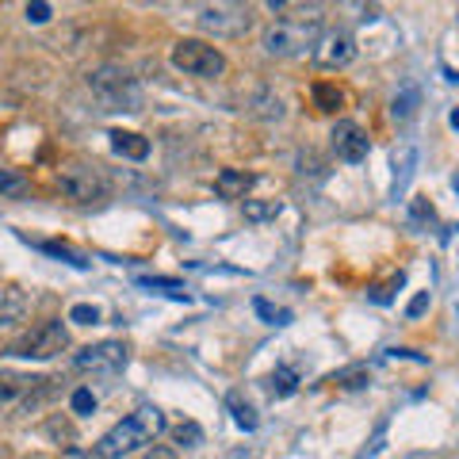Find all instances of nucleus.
I'll return each mask as SVG.
<instances>
[{"label": "nucleus", "mask_w": 459, "mask_h": 459, "mask_svg": "<svg viewBox=\"0 0 459 459\" xmlns=\"http://www.w3.org/2000/svg\"><path fill=\"white\" fill-rule=\"evenodd\" d=\"M322 12L318 8H303V12H291V16L276 20L264 31L261 47L272 54V57H303L307 50L314 54V47H318L322 39Z\"/></svg>", "instance_id": "obj_1"}, {"label": "nucleus", "mask_w": 459, "mask_h": 459, "mask_svg": "<svg viewBox=\"0 0 459 459\" xmlns=\"http://www.w3.org/2000/svg\"><path fill=\"white\" fill-rule=\"evenodd\" d=\"M161 429H165V413L157 406H142V410L131 413V418H123L115 429H108V433L96 440L92 452L100 459H123V455H131L138 448H146V444H153Z\"/></svg>", "instance_id": "obj_2"}, {"label": "nucleus", "mask_w": 459, "mask_h": 459, "mask_svg": "<svg viewBox=\"0 0 459 459\" xmlns=\"http://www.w3.org/2000/svg\"><path fill=\"white\" fill-rule=\"evenodd\" d=\"M89 89L92 96L104 104V111H138L142 104V92H138V81L126 74L123 65H100L89 74Z\"/></svg>", "instance_id": "obj_3"}, {"label": "nucleus", "mask_w": 459, "mask_h": 459, "mask_svg": "<svg viewBox=\"0 0 459 459\" xmlns=\"http://www.w3.org/2000/svg\"><path fill=\"white\" fill-rule=\"evenodd\" d=\"M57 192H62L69 204L77 207H96L104 204L111 195V180L104 177V169L100 165H84V161H74L57 172Z\"/></svg>", "instance_id": "obj_4"}, {"label": "nucleus", "mask_w": 459, "mask_h": 459, "mask_svg": "<svg viewBox=\"0 0 459 459\" xmlns=\"http://www.w3.org/2000/svg\"><path fill=\"white\" fill-rule=\"evenodd\" d=\"M65 349H69V333H65L62 318H47V322L27 329V333L12 344L8 352L20 356V360H50V356L65 352Z\"/></svg>", "instance_id": "obj_5"}, {"label": "nucleus", "mask_w": 459, "mask_h": 459, "mask_svg": "<svg viewBox=\"0 0 459 459\" xmlns=\"http://www.w3.org/2000/svg\"><path fill=\"white\" fill-rule=\"evenodd\" d=\"M172 65L188 77H222L226 74V57L219 47L211 42H199V39H180L172 47Z\"/></svg>", "instance_id": "obj_6"}, {"label": "nucleus", "mask_w": 459, "mask_h": 459, "mask_svg": "<svg viewBox=\"0 0 459 459\" xmlns=\"http://www.w3.org/2000/svg\"><path fill=\"white\" fill-rule=\"evenodd\" d=\"M74 368L77 371H92V376H115V371L126 368V349L119 341H100V344H89L74 356Z\"/></svg>", "instance_id": "obj_7"}, {"label": "nucleus", "mask_w": 459, "mask_h": 459, "mask_svg": "<svg viewBox=\"0 0 459 459\" xmlns=\"http://www.w3.org/2000/svg\"><path fill=\"white\" fill-rule=\"evenodd\" d=\"M352 57H356V39H352V31H344V27L325 31L318 39V47H314V65L318 69H344Z\"/></svg>", "instance_id": "obj_8"}, {"label": "nucleus", "mask_w": 459, "mask_h": 459, "mask_svg": "<svg viewBox=\"0 0 459 459\" xmlns=\"http://www.w3.org/2000/svg\"><path fill=\"white\" fill-rule=\"evenodd\" d=\"M329 138H333V153L341 157V161H349V165H360L368 157V150H371V142L360 131V123H352V119H341Z\"/></svg>", "instance_id": "obj_9"}, {"label": "nucleus", "mask_w": 459, "mask_h": 459, "mask_svg": "<svg viewBox=\"0 0 459 459\" xmlns=\"http://www.w3.org/2000/svg\"><path fill=\"white\" fill-rule=\"evenodd\" d=\"M42 383H47V379H39V376H23V371H8V368H0V406H12V402H20V398H31Z\"/></svg>", "instance_id": "obj_10"}, {"label": "nucleus", "mask_w": 459, "mask_h": 459, "mask_svg": "<svg viewBox=\"0 0 459 459\" xmlns=\"http://www.w3.org/2000/svg\"><path fill=\"white\" fill-rule=\"evenodd\" d=\"M108 138H111V150L119 157H131V161H146L150 157V142L134 131H111Z\"/></svg>", "instance_id": "obj_11"}, {"label": "nucleus", "mask_w": 459, "mask_h": 459, "mask_svg": "<svg viewBox=\"0 0 459 459\" xmlns=\"http://www.w3.org/2000/svg\"><path fill=\"white\" fill-rule=\"evenodd\" d=\"M27 310V299L20 287H0V329H12Z\"/></svg>", "instance_id": "obj_12"}, {"label": "nucleus", "mask_w": 459, "mask_h": 459, "mask_svg": "<svg viewBox=\"0 0 459 459\" xmlns=\"http://www.w3.org/2000/svg\"><path fill=\"white\" fill-rule=\"evenodd\" d=\"M253 188V177L249 172H238V169H222L219 180H214V192H219L222 199H241Z\"/></svg>", "instance_id": "obj_13"}, {"label": "nucleus", "mask_w": 459, "mask_h": 459, "mask_svg": "<svg viewBox=\"0 0 459 459\" xmlns=\"http://www.w3.org/2000/svg\"><path fill=\"white\" fill-rule=\"evenodd\" d=\"M368 379H371V371H368V364H352V368H344V371H337V376H329L325 383H333V386H341V391H360V386H368Z\"/></svg>", "instance_id": "obj_14"}, {"label": "nucleus", "mask_w": 459, "mask_h": 459, "mask_svg": "<svg viewBox=\"0 0 459 459\" xmlns=\"http://www.w3.org/2000/svg\"><path fill=\"white\" fill-rule=\"evenodd\" d=\"M418 84H402V92L394 96V104H391V115L398 123H410L413 119V111H418Z\"/></svg>", "instance_id": "obj_15"}, {"label": "nucleus", "mask_w": 459, "mask_h": 459, "mask_svg": "<svg viewBox=\"0 0 459 459\" xmlns=\"http://www.w3.org/2000/svg\"><path fill=\"white\" fill-rule=\"evenodd\" d=\"M295 391H299V376H295L291 368H276L268 376V394L272 398H291Z\"/></svg>", "instance_id": "obj_16"}, {"label": "nucleus", "mask_w": 459, "mask_h": 459, "mask_svg": "<svg viewBox=\"0 0 459 459\" xmlns=\"http://www.w3.org/2000/svg\"><path fill=\"white\" fill-rule=\"evenodd\" d=\"M413 161H418L413 146H402V157L394 153V199L406 192V184H410V177H413Z\"/></svg>", "instance_id": "obj_17"}, {"label": "nucleus", "mask_w": 459, "mask_h": 459, "mask_svg": "<svg viewBox=\"0 0 459 459\" xmlns=\"http://www.w3.org/2000/svg\"><path fill=\"white\" fill-rule=\"evenodd\" d=\"M314 104H318V111L325 115H333L341 104H344V92L337 89V84H329V81H318L314 84Z\"/></svg>", "instance_id": "obj_18"}, {"label": "nucleus", "mask_w": 459, "mask_h": 459, "mask_svg": "<svg viewBox=\"0 0 459 459\" xmlns=\"http://www.w3.org/2000/svg\"><path fill=\"white\" fill-rule=\"evenodd\" d=\"M337 8H341L349 20H356V23H371V20H379L376 0H337Z\"/></svg>", "instance_id": "obj_19"}, {"label": "nucleus", "mask_w": 459, "mask_h": 459, "mask_svg": "<svg viewBox=\"0 0 459 459\" xmlns=\"http://www.w3.org/2000/svg\"><path fill=\"white\" fill-rule=\"evenodd\" d=\"M230 413H234V421H238L241 429H249V433H253L256 425H261V418H256V410H253L241 394H230Z\"/></svg>", "instance_id": "obj_20"}, {"label": "nucleus", "mask_w": 459, "mask_h": 459, "mask_svg": "<svg viewBox=\"0 0 459 459\" xmlns=\"http://www.w3.org/2000/svg\"><path fill=\"white\" fill-rule=\"evenodd\" d=\"M280 214V204L276 199H268V204H261V199H246V219L249 222H268Z\"/></svg>", "instance_id": "obj_21"}, {"label": "nucleus", "mask_w": 459, "mask_h": 459, "mask_svg": "<svg viewBox=\"0 0 459 459\" xmlns=\"http://www.w3.org/2000/svg\"><path fill=\"white\" fill-rule=\"evenodd\" d=\"M0 195H12V199L27 195V180L20 177V172H12V169H0Z\"/></svg>", "instance_id": "obj_22"}, {"label": "nucleus", "mask_w": 459, "mask_h": 459, "mask_svg": "<svg viewBox=\"0 0 459 459\" xmlns=\"http://www.w3.org/2000/svg\"><path fill=\"white\" fill-rule=\"evenodd\" d=\"M142 287H157V291H165V295H172V299H188V291H184V283H177V280H165V276H142L138 280Z\"/></svg>", "instance_id": "obj_23"}, {"label": "nucleus", "mask_w": 459, "mask_h": 459, "mask_svg": "<svg viewBox=\"0 0 459 459\" xmlns=\"http://www.w3.org/2000/svg\"><path fill=\"white\" fill-rule=\"evenodd\" d=\"M172 437H177V440L184 444V448H195V444L204 440V429H199L195 421H180L177 429H172Z\"/></svg>", "instance_id": "obj_24"}, {"label": "nucleus", "mask_w": 459, "mask_h": 459, "mask_svg": "<svg viewBox=\"0 0 459 459\" xmlns=\"http://www.w3.org/2000/svg\"><path fill=\"white\" fill-rule=\"evenodd\" d=\"M253 307H256V314H261L264 322H272V325H287V318H291V314H287V310H276V307H272L268 299H256Z\"/></svg>", "instance_id": "obj_25"}, {"label": "nucleus", "mask_w": 459, "mask_h": 459, "mask_svg": "<svg viewBox=\"0 0 459 459\" xmlns=\"http://www.w3.org/2000/svg\"><path fill=\"white\" fill-rule=\"evenodd\" d=\"M69 322H77V325H96V322H100V310L89 307V303H77L74 310H69Z\"/></svg>", "instance_id": "obj_26"}, {"label": "nucleus", "mask_w": 459, "mask_h": 459, "mask_svg": "<svg viewBox=\"0 0 459 459\" xmlns=\"http://www.w3.org/2000/svg\"><path fill=\"white\" fill-rule=\"evenodd\" d=\"M74 413H96V394L89 391V386H81V391H74Z\"/></svg>", "instance_id": "obj_27"}, {"label": "nucleus", "mask_w": 459, "mask_h": 459, "mask_svg": "<svg viewBox=\"0 0 459 459\" xmlns=\"http://www.w3.org/2000/svg\"><path fill=\"white\" fill-rule=\"evenodd\" d=\"M39 249H42V253H50V256H62V261L77 264V268H84V261H81V256H74V253H69L65 246H54V241H39Z\"/></svg>", "instance_id": "obj_28"}, {"label": "nucleus", "mask_w": 459, "mask_h": 459, "mask_svg": "<svg viewBox=\"0 0 459 459\" xmlns=\"http://www.w3.org/2000/svg\"><path fill=\"white\" fill-rule=\"evenodd\" d=\"M27 20H31V23H47L50 20V4H47V0H31V4H27Z\"/></svg>", "instance_id": "obj_29"}, {"label": "nucleus", "mask_w": 459, "mask_h": 459, "mask_svg": "<svg viewBox=\"0 0 459 459\" xmlns=\"http://www.w3.org/2000/svg\"><path fill=\"white\" fill-rule=\"evenodd\" d=\"M429 303H433V295H429V291H418V295H413V303L406 307V314H410V318H421V314L429 310Z\"/></svg>", "instance_id": "obj_30"}, {"label": "nucleus", "mask_w": 459, "mask_h": 459, "mask_svg": "<svg viewBox=\"0 0 459 459\" xmlns=\"http://www.w3.org/2000/svg\"><path fill=\"white\" fill-rule=\"evenodd\" d=\"M394 287H402V276H394L386 287H376V291H371V299H376V303H391V291H394Z\"/></svg>", "instance_id": "obj_31"}, {"label": "nucleus", "mask_w": 459, "mask_h": 459, "mask_svg": "<svg viewBox=\"0 0 459 459\" xmlns=\"http://www.w3.org/2000/svg\"><path fill=\"white\" fill-rule=\"evenodd\" d=\"M142 459H177V452H172V448H150Z\"/></svg>", "instance_id": "obj_32"}, {"label": "nucleus", "mask_w": 459, "mask_h": 459, "mask_svg": "<svg viewBox=\"0 0 459 459\" xmlns=\"http://www.w3.org/2000/svg\"><path fill=\"white\" fill-rule=\"evenodd\" d=\"M283 4H287V0H268V8H272V12H276V8H283Z\"/></svg>", "instance_id": "obj_33"}, {"label": "nucleus", "mask_w": 459, "mask_h": 459, "mask_svg": "<svg viewBox=\"0 0 459 459\" xmlns=\"http://www.w3.org/2000/svg\"><path fill=\"white\" fill-rule=\"evenodd\" d=\"M452 126H455V131H459V108L452 111Z\"/></svg>", "instance_id": "obj_34"}]
</instances>
